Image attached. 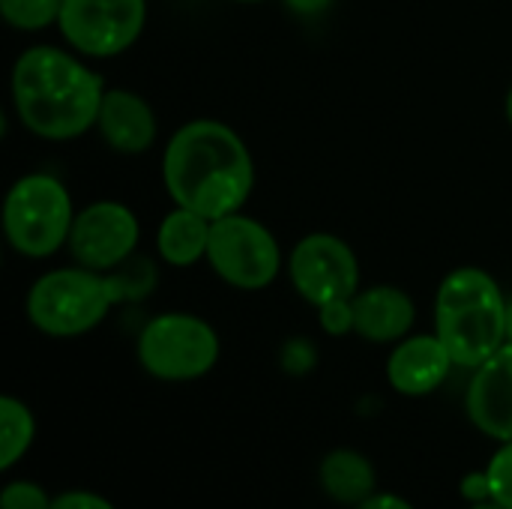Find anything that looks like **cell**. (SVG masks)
<instances>
[{"label":"cell","mask_w":512,"mask_h":509,"mask_svg":"<svg viewBox=\"0 0 512 509\" xmlns=\"http://www.w3.org/2000/svg\"><path fill=\"white\" fill-rule=\"evenodd\" d=\"M96 129L114 153L135 156L153 147L156 114L147 105V99L132 90H105Z\"/></svg>","instance_id":"obj_13"},{"label":"cell","mask_w":512,"mask_h":509,"mask_svg":"<svg viewBox=\"0 0 512 509\" xmlns=\"http://www.w3.org/2000/svg\"><path fill=\"white\" fill-rule=\"evenodd\" d=\"M162 180L177 207L213 222L240 213L255 186V165L246 141L228 123L192 120L171 135Z\"/></svg>","instance_id":"obj_1"},{"label":"cell","mask_w":512,"mask_h":509,"mask_svg":"<svg viewBox=\"0 0 512 509\" xmlns=\"http://www.w3.org/2000/svg\"><path fill=\"white\" fill-rule=\"evenodd\" d=\"M63 0H0V15L15 30H42L60 18Z\"/></svg>","instance_id":"obj_18"},{"label":"cell","mask_w":512,"mask_h":509,"mask_svg":"<svg viewBox=\"0 0 512 509\" xmlns=\"http://www.w3.org/2000/svg\"><path fill=\"white\" fill-rule=\"evenodd\" d=\"M51 509H114V504L93 492H63L51 498Z\"/></svg>","instance_id":"obj_23"},{"label":"cell","mask_w":512,"mask_h":509,"mask_svg":"<svg viewBox=\"0 0 512 509\" xmlns=\"http://www.w3.org/2000/svg\"><path fill=\"white\" fill-rule=\"evenodd\" d=\"M288 276L294 291L312 306L351 300L360 291V261L354 249L336 234L303 237L291 249Z\"/></svg>","instance_id":"obj_9"},{"label":"cell","mask_w":512,"mask_h":509,"mask_svg":"<svg viewBox=\"0 0 512 509\" xmlns=\"http://www.w3.org/2000/svg\"><path fill=\"white\" fill-rule=\"evenodd\" d=\"M507 117H510V123H512V87H510V96H507Z\"/></svg>","instance_id":"obj_29"},{"label":"cell","mask_w":512,"mask_h":509,"mask_svg":"<svg viewBox=\"0 0 512 509\" xmlns=\"http://www.w3.org/2000/svg\"><path fill=\"white\" fill-rule=\"evenodd\" d=\"M210 219L186 210V207H174L156 231V249L162 255L165 264L171 267H192L195 261L207 258V243H210Z\"/></svg>","instance_id":"obj_15"},{"label":"cell","mask_w":512,"mask_h":509,"mask_svg":"<svg viewBox=\"0 0 512 509\" xmlns=\"http://www.w3.org/2000/svg\"><path fill=\"white\" fill-rule=\"evenodd\" d=\"M0 509H51V498L42 486L18 480L0 492Z\"/></svg>","instance_id":"obj_20"},{"label":"cell","mask_w":512,"mask_h":509,"mask_svg":"<svg viewBox=\"0 0 512 509\" xmlns=\"http://www.w3.org/2000/svg\"><path fill=\"white\" fill-rule=\"evenodd\" d=\"M153 288V276H117L90 267H63L42 273L27 294L30 324L54 339L84 336L105 321L111 306L144 297Z\"/></svg>","instance_id":"obj_3"},{"label":"cell","mask_w":512,"mask_h":509,"mask_svg":"<svg viewBox=\"0 0 512 509\" xmlns=\"http://www.w3.org/2000/svg\"><path fill=\"white\" fill-rule=\"evenodd\" d=\"M219 360L216 330L186 312L156 315L138 336V363L159 381H195L204 378Z\"/></svg>","instance_id":"obj_6"},{"label":"cell","mask_w":512,"mask_h":509,"mask_svg":"<svg viewBox=\"0 0 512 509\" xmlns=\"http://www.w3.org/2000/svg\"><path fill=\"white\" fill-rule=\"evenodd\" d=\"M321 486L336 504L360 507L375 495V468L357 450H333L321 462Z\"/></svg>","instance_id":"obj_16"},{"label":"cell","mask_w":512,"mask_h":509,"mask_svg":"<svg viewBox=\"0 0 512 509\" xmlns=\"http://www.w3.org/2000/svg\"><path fill=\"white\" fill-rule=\"evenodd\" d=\"M462 495L471 501V504H483V501H492V483H489V474L486 471H474L462 480Z\"/></svg>","instance_id":"obj_24"},{"label":"cell","mask_w":512,"mask_h":509,"mask_svg":"<svg viewBox=\"0 0 512 509\" xmlns=\"http://www.w3.org/2000/svg\"><path fill=\"white\" fill-rule=\"evenodd\" d=\"M357 509H414L405 498L390 495V492H375L372 498H366Z\"/></svg>","instance_id":"obj_25"},{"label":"cell","mask_w":512,"mask_h":509,"mask_svg":"<svg viewBox=\"0 0 512 509\" xmlns=\"http://www.w3.org/2000/svg\"><path fill=\"white\" fill-rule=\"evenodd\" d=\"M102 99V78L54 45L27 48L12 66L15 114L45 141H72L93 129Z\"/></svg>","instance_id":"obj_2"},{"label":"cell","mask_w":512,"mask_h":509,"mask_svg":"<svg viewBox=\"0 0 512 509\" xmlns=\"http://www.w3.org/2000/svg\"><path fill=\"white\" fill-rule=\"evenodd\" d=\"M414 300L393 285H375L354 297V333L369 342H399L414 327Z\"/></svg>","instance_id":"obj_14"},{"label":"cell","mask_w":512,"mask_h":509,"mask_svg":"<svg viewBox=\"0 0 512 509\" xmlns=\"http://www.w3.org/2000/svg\"><path fill=\"white\" fill-rule=\"evenodd\" d=\"M465 408L483 435L501 444L512 441V342H504L483 366L474 369Z\"/></svg>","instance_id":"obj_11"},{"label":"cell","mask_w":512,"mask_h":509,"mask_svg":"<svg viewBox=\"0 0 512 509\" xmlns=\"http://www.w3.org/2000/svg\"><path fill=\"white\" fill-rule=\"evenodd\" d=\"M141 228L135 213L120 201H96L75 213L69 252L75 264L90 270H114L120 267L138 246Z\"/></svg>","instance_id":"obj_10"},{"label":"cell","mask_w":512,"mask_h":509,"mask_svg":"<svg viewBox=\"0 0 512 509\" xmlns=\"http://www.w3.org/2000/svg\"><path fill=\"white\" fill-rule=\"evenodd\" d=\"M246 3H252V0H246Z\"/></svg>","instance_id":"obj_30"},{"label":"cell","mask_w":512,"mask_h":509,"mask_svg":"<svg viewBox=\"0 0 512 509\" xmlns=\"http://www.w3.org/2000/svg\"><path fill=\"white\" fill-rule=\"evenodd\" d=\"M507 342H512V300H507Z\"/></svg>","instance_id":"obj_27"},{"label":"cell","mask_w":512,"mask_h":509,"mask_svg":"<svg viewBox=\"0 0 512 509\" xmlns=\"http://www.w3.org/2000/svg\"><path fill=\"white\" fill-rule=\"evenodd\" d=\"M207 261L222 282L240 291H261L282 270L276 237L258 219H249L243 213L213 219Z\"/></svg>","instance_id":"obj_7"},{"label":"cell","mask_w":512,"mask_h":509,"mask_svg":"<svg viewBox=\"0 0 512 509\" xmlns=\"http://www.w3.org/2000/svg\"><path fill=\"white\" fill-rule=\"evenodd\" d=\"M282 366H285L291 375H303V372H309V369L315 366V348H312L309 342H303V339L288 342V345H285V351H282Z\"/></svg>","instance_id":"obj_22"},{"label":"cell","mask_w":512,"mask_h":509,"mask_svg":"<svg viewBox=\"0 0 512 509\" xmlns=\"http://www.w3.org/2000/svg\"><path fill=\"white\" fill-rule=\"evenodd\" d=\"M147 24V0H63L57 27L87 57H114L138 42Z\"/></svg>","instance_id":"obj_8"},{"label":"cell","mask_w":512,"mask_h":509,"mask_svg":"<svg viewBox=\"0 0 512 509\" xmlns=\"http://www.w3.org/2000/svg\"><path fill=\"white\" fill-rule=\"evenodd\" d=\"M471 509H504L501 504H495V501H483V504H474Z\"/></svg>","instance_id":"obj_28"},{"label":"cell","mask_w":512,"mask_h":509,"mask_svg":"<svg viewBox=\"0 0 512 509\" xmlns=\"http://www.w3.org/2000/svg\"><path fill=\"white\" fill-rule=\"evenodd\" d=\"M492 483V501L504 509H512V441H507L486 468Z\"/></svg>","instance_id":"obj_19"},{"label":"cell","mask_w":512,"mask_h":509,"mask_svg":"<svg viewBox=\"0 0 512 509\" xmlns=\"http://www.w3.org/2000/svg\"><path fill=\"white\" fill-rule=\"evenodd\" d=\"M453 366L456 363L447 345L438 339V333L411 336L393 348L387 360V378H390V387L402 396H429L447 381Z\"/></svg>","instance_id":"obj_12"},{"label":"cell","mask_w":512,"mask_h":509,"mask_svg":"<svg viewBox=\"0 0 512 509\" xmlns=\"http://www.w3.org/2000/svg\"><path fill=\"white\" fill-rule=\"evenodd\" d=\"M294 12H300V15H318V12H324L333 0H285Z\"/></svg>","instance_id":"obj_26"},{"label":"cell","mask_w":512,"mask_h":509,"mask_svg":"<svg viewBox=\"0 0 512 509\" xmlns=\"http://www.w3.org/2000/svg\"><path fill=\"white\" fill-rule=\"evenodd\" d=\"M75 222L69 189L51 174L21 177L3 204V231L24 258H48L69 243Z\"/></svg>","instance_id":"obj_5"},{"label":"cell","mask_w":512,"mask_h":509,"mask_svg":"<svg viewBox=\"0 0 512 509\" xmlns=\"http://www.w3.org/2000/svg\"><path fill=\"white\" fill-rule=\"evenodd\" d=\"M435 333L462 369L483 366L507 342V300L480 267L453 270L435 297Z\"/></svg>","instance_id":"obj_4"},{"label":"cell","mask_w":512,"mask_h":509,"mask_svg":"<svg viewBox=\"0 0 512 509\" xmlns=\"http://www.w3.org/2000/svg\"><path fill=\"white\" fill-rule=\"evenodd\" d=\"M36 423L24 402L3 396L0 399V468L9 471L33 444Z\"/></svg>","instance_id":"obj_17"},{"label":"cell","mask_w":512,"mask_h":509,"mask_svg":"<svg viewBox=\"0 0 512 509\" xmlns=\"http://www.w3.org/2000/svg\"><path fill=\"white\" fill-rule=\"evenodd\" d=\"M321 312V327L330 336H345L354 333V297L351 300H333L318 306Z\"/></svg>","instance_id":"obj_21"}]
</instances>
